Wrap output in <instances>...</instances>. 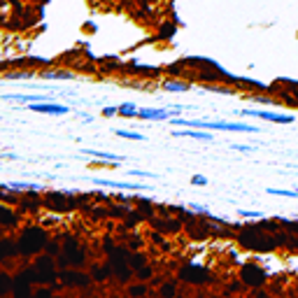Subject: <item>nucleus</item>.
I'll use <instances>...</instances> for the list:
<instances>
[{"label": "nucleus", "instance_id": "nucleus-1", "mask_svg": "<svg viewBox=\"0 0 298 298\" xmlns=\"http://www.w3.org/2000/svg\"><path fill=\"white\" fill-rule=\"evenodd\" d=\"M175 126L189 128H205V130H228V133H259L261 128L254 124H242V121H205V119H172Z\"/></svg>", "mask_w": 298, "mask_h": 298}, {"label": "nucleus", "instance_id": "nucleus-2", "mask_svg": "<svg viewBox=\"0 0 298 298\" xmlns=\"http://www.w3.org/2000/svg\"><path fill=\"white\" fill-rule=\"evenodd\" d=\"M240 245L249 247V249H256V252H270L277 245V238L266 235V228L254 224V226H247L245 233L240 235Z\"/></svg>", "mask_w": 298, "mask_h": 298}, {"label": "nucleus", "instance_id": "nucleus-3", "mask_svg": "<svg viewBox=\"0 0 298 298\" xmlns=\"http://www.w3.org/2000/svg\"><path fill=\"white\" fill-rule=\"evenodd\" d=\"M240 279H242V284H247V287H261V284H266L268 282V273L263 270V268L259 266V263H245L242 266V270H240Z\"/></svg>", "mask_w": 298, "mask_h": 298}, {"label": "nucleus", "instance_id": "nucleus-4", "mask_svg": "<svg viewBox=\"0 0 298 298\" xmlns=\"http://www.w3.org/2000/svg\"><path fill=\"white\" fill-rule=\"evenodd\" d=\"M238 117H256L263 119V121H270V124H294L296 119L294 114H282V112H263V110H240L235 112Z\"/></svg>", "mask_w": 298, "mask_h": 298}, {"label": "nucleus", "instance_id": "nucleus-5", "mask_svg": "<svg viewBox=\"0 0 298 298\" xmlns=\"http://www.w3.org/2000/svg\"><path fill=\"white\" fill-rule=\"evenodd\" d=\"M177 112H170L166 107H161V110H156V107H142V110H138V117L145 119V121H168Z\"/></svg>", "mask_w": 298, "mask_h": 298}, {"label": "nucleus", "instance_id": "nucleus-6", "mask_svg": "<svg viewBox=\"0 0 298 298\" xmlns=\"http://www.w3.org/2000/svg\"><path fill=\"white\" fill-rule=\"evenodd\" d=\"M28 110L31 112H42V114H68L70 112L68 105H58V103H49V100H44V103H28Z\"/></svg>", "mask_w": 298, "mask_h": 298}, {"label": "nucleus", "instance_id": "nucleus-7", "mask_svg": "<svg viewBox=\"0 0 298 298\" xmlns=\"http://www.w3.org/2000/svg\"><path fill=\"white\" fill-rule=\"evenodd\" d=\"M96 184H100V186H114V189H126V191H142V189H147L145 184H138V182H103V180H98Z\"/></svg>", "mask_w": 298, "mask_h": 298}, {"label": "nucleus", "instance_id": "nucleus-8", "mask_svg": "<svg viewBox=\"0 0 298 298\" xmlns=\"http://www.w3.org/2000/svg\"><path fill=\"white\" fill-rule=\"evenodd\" d=\"M175 138H191V140H203V142H210L212 133H205V130H172Z\"/></svg>", "mask_w": 298, "mask_h": 298}, {"label": "nucleus", "instance_id": "nucleus-9", "mask_svg": "<svg viewBox=\"0 0 298 298\" xmlns=\"http://www.w3.org/2000/svg\"><path fill=\"white\" fill-rule=\"evenodd\" d=\"M84 154L93 156V159H103V161H110V163H121V156H114V154H107V151H98V149H82Z\"/></svg>", "mask_w": 298, "mask_h": 298}, {"label": "nucleus", "instance_id": "nucleus-10", "mask_svg": "<svg viewBox=\"0 0 298 298\" xmlns=\"http://www.w3.org/2000/svg\"><path fill=\"white\" fill-rule=\"evenodd\" d=\"M270 196H282V198H298V191L296 189H270L268 186L266 189Z\"/></svg>", "mask_w": 298, "mask_h": 298}, {"label": "nucleus", "instance_id": "nucleus-11", "mask_svg": "<svg viewBox=\"0 0 298 298\" xmlns=\"http://www.w3.org/2000/svg\"><path fill=\"white\" fill-rule=\"evenodd\" d=\"M119 114H124V117H138V105L124 103V105H119Z\"/></svg>", "mask_w": 298, "mask_h": 298}, {"label": "nucleus", "instance_id": "nucleus-12", "mask_svg": "<svg viewBox=\"0 0 298 298\" xmlns=\"http://www.w3.org/2000/svg\"><path fill=\"white\" fill-rule=\"evenodd\" d=\"M163 89L175 93V91H189V84H186V82H166V84H163Z\"/></svg>", "mask_w": 298, "mask_h": 298}, {"label": "nucleus", "instance_id": "nucleus-13", "mask_svg": "<svg viewBox=\"0 0 298 298\" xmlns=\"http://www.w3.org/2000/svg\"><path fill=\"white\" fill-rule=\"evenodd\" d=\"M249 100L252 103H261V105H277V103H282V100H275V98H268V96H252Z\"/></svg>", "mask_w": 298, "mask_h": 298}, {"label": "nucleus", "instance_id": "nucleus-14", "mask_svg": "<svg viewBox=\"0 0 298 298\" xmlns=\"http://www.w3.org/2000/svg\"><path fill=\"white\" fill-rule=\"evenodd\" d=\"M119 138H126V140H138V142H142L145 140V135H140V133H133V130H117Z\"/></svg>", "mask_w": 298, "mask_h": 298}, {"label": "nucleus", "instance_id": "nucleus-15", "mask_svg": "<svg viewBox=\"0 0 298 298\" xmlns=\"http://www.w3.org/2000/svg\"><path fill=\"white\" fill-rule=\"evenodd\" d=\"M142 177V180H156V175L154 172H147V170H128V177Z\"/></svg>", "mask_w": 298, "mask_h": 298}, {"label": "nucleus", "instance_id": "nucleus-16", "mask_svg": "<svg viewBox=\"0 0 298 298\" xmlns=\"http://www.w3.org/2000/svg\"><path fill=\"white\" fill-rule=\"evenodd\" d=\"M42 77H47V79H70L73 74H68V73H44Z\"/></svg>", "mask_w": 298, "mask_h": 298}, {"label": "nucleus", "instance_id": "nucleus-17", "mask_svg": "<svg viewBox=\"0 0 298 298\" xmlns=\"http://www.w3.org/2000/svg\"><path fill=\"white\" fill-rule=\"evenodd\" d=\"M240 217L242 219H261V212H256V210H240Z\"/></svg>", "mask_w": 298, "mask_h": 298}, {"label": "nucleus", "instance_id": "nucleus-18", "mask_svg": "<svg viewBox=\"0 0 298 298\" xmlns=\"http://www.w3.org/2000/svg\"><path fill=\"white\" fill-rule=\"evenodd\" d=\"M191 184L193 186H205V184H207V177H205V175H193Z\"/></svg>", "mask_w": 298, "mask_h": 298}, {"label": "nucleus", "instance_id": "nucleus-19", "mask_svg": "<svg viewBox=\"0 0 298 298\" xmlns=\"http://www.w3.org/2000/svg\"><path fill=\"white\" fill-rule=\"evenodd\" d=\"M103 114H105V117H114V114H119V105L105 107V110H103Z\"/></svg>", "mask_w": 298, "mask_h": 298}, {"label": "nucleus", "instance_id": "nucleus-20", "mask_svg": "<svg viewBox=\"0 0 298 298\" xmlns=\"http://www.w3.org/2000/svg\"><path fill=\"white\" fill-rule=\"evenodd\" d=\"M231 149H235V151H254V147H249V145H233Z\"/></svg>", "mask_w": 298, "mask_h": 298}, {"label": "nucleus", "instance_id": "nucleus-21", "mask_svg": "<svg viewBox=\"0 0 298 298\" xmlns=\"http://www.w3.org/2000/svg\"><path fill=\"white\" fill-rule=\"evenodd\" d=\"M163 294H168V296H170V294H175V289H172V287H163Z\"/></svg>", "mask_w": 298, "mask_h": 298}]
</instances>
